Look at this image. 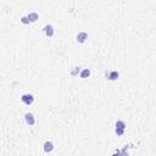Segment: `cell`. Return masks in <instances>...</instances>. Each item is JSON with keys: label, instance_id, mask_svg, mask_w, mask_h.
Masks as SVG:
<instances>
[{"label": "cell", "instance_id": "8992f818", "mask_svg": "<svg viewBox=\"0 0 156 156\" xmlns=\"http://www.w3.org/2000/svg\"><path fill=\"white\" fill-rule=\"evenodd\" d=\"M43 149H44V151L45 153H51V151L54 150V143L51 140H47L45 143L43 144Z\"/></svg>", "mask_w": 156, "mask_h": 156}, {"label": "cell", "instance_id": "8fae6325", "mask_svg": "<svg viewBox=\"0 0 156 156\" xmlns=\"http://www.w3.org/2000/svg\"><path fill=\"white\" fill-rule=\"evenodd\" d=\"M20 21H21V23H23V25H29V23H31L29 20H28V17H27V16H22Z\"/></svg>", "mask_w": 156, "mask_h": 156}, {"label": "cell", "instance_id": "3957f363", "mask_svg": "<svg viewBox=\"0 0 156 156\" xmlns=\"http://www.w3.org/2000/svg\"><path fill=\"white\" fill-rule=\"evenodd\" d=\"M25 121H26V125L27 126H34L35 125V118H34V115L32 112H26L25 113Z\"/></svg>", "mask_w": 156, "mask_h": 156}, {"label": "cell", "instance_id": "9c48e42d", "mask_svg": "<svg viewBox=\"0 0 156 156\" xmlns=\"http://www.w3.org/2000/svg\"><path fill=\"white\" fill-rule=\"evenodd\" d=\"M90 70L89 68H84V70H82L81 72H79V77L81 78H88L89 76H90Z\"/></svg>", "mask_w": 156, "mask_h": 156}, {"label": "cell", "instance_id": "ba28073f", "mask_svg": "<svg viewBox=\"0 0 156 156\" xmlns=\"http://www.w3.org/2000/svg\"><path fill=\"white\" fill-rule=\"evenodd\" d=\"M27 17H28V20H29L31 23H33V22H35L39 18V16H38V13H37V12H29L28 15H27Z\"/></svg>", "mask_w": 156, "mask_h": 156}, {"label": "cell", "instance_id": "30bf717a", "mask_svg": "<svg viewBox=\"0 0 156 156\" xmlns=\"http://www.w3.org/2000/svg\"><path fill=\"white\" fill-rule=\"evenodd\" d=\"M79 72H81V67H79V66H75V67H73L72 70H71L70 73H71L72 77H76V76L79 75Z\"/></svg>", "mask_w": 156, "mask_h": 156}, {"label": "cell", "instance_id": "7a4b0ae2", "mask_svg": "<svg viewBox=\"0 0 156 156\" xmlns=\"http://www.w3.org/2000/svg\"><path fill=\"white\" fill-rule=\"evenodd\" d=\"M21 100H22V103L27 105V106H29V105H32L34 103V95L29 94V93H26L21 96Z\"/></svg>", "mask_w": 156, "mask_h": 156}, {"label": "cell", "instance_id": "5b68a950", "mask_svg": "<svg viewBox=\"0 0 156 156\" xmlns=\"http://www.w3.org/2000/svg\"><path fill=\"white\" fill-rule=\"evenodd\" d=\"M76 39L79 44H84L87 42V39H88V33L87 32H79L76 37Z\"/></svg>", "mask_w": 156, "mask_h": 156}, {"label": "cell", "instance_id": "277c9868", "mask_svg": "<svg viewBox=\"0 0 156 156\" xmlns=\"http://www.w3.org/2000/svg\"><path fill=\"white\" fill-rule=\"evenodd\" d=\"M43 31H44L45 35L49 37V38H51V37L54 35V33H55V28H54L53 25H45L43 27Z\"/></svg>", "mask_w": 156, "mask_h": 156}, {"label": "cell", "instance_id": "6da1fadb", "mask_svg": "<svg viewBox=\"0 0 156 156\" xmlns=\"http://www.w3.org/2000/svg\"><path fill=\"white\" fill-rule=\"evenodd\" d=\"M126 123L123 122L122 120H118L115 123V133L117 134V137H121L125 134V131H126Z\"/></svg>", "mask_w": 156, "mask_h": 156}, {"label": "cell", "instance_id": "52a82bcc", "mask_svg": "<svg viewBox=\"0 0 156 156\" xmlns=\"http://www.w3.org/2000/svg\"><path fill=\"white\" fill-rule=\"evenodd\" d=\"M118 77H120V73H118L117 71H111L106 75V78L109 81H117Z\"/></svg>", "mask_w": 156, "mask_h": 156}]
</instances>
